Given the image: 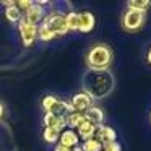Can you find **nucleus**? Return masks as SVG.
I'll list each match as a JSON object with an SVG mask.
<instances>
[{"label": "nucleus", "mask_w": 151, "mask_h": 151, "mask_svg": "<svg viewBox=\"0 0 151 151\" xmlns=\"http://www.w3.org/2000/svg\"><path fill=\"white\" fill-rule=\"evenodd\" d=\"M78 135H76L75 130H70V128H67V130H63L62 133H60V138H59V145H62V146L65 148H75L78 146Z\"/></svg>", "instance_id": "obj_12"}, {"label": "nucleus", "mask_w": 151, "mask_h": 151, "mask_svg": "<svg viewBox=\"0 0 151 151\" xmlns=\"http://www.w3.org/2000/svg\"><path fill=\"white\" fill-rule=\"evenodd\" d=\"M54 151H72V148H65V146H62V145H57Z\"/></svg>", "instance_id": "obj_24"}, {"label": "nucleus", "mask_w": 151, "mask_h": 151, "mask_svg": "<svg viewBox=\"0 0 151 151\" xmlns=\"http://www.w3.org/2000/svg\"><path fill=\"white\" fill-rule=\"evenodd\" d=\"M4 117V104H2V102H0V119Z\"/></svg>", "instance_id": "obj_25"}, {"label": "nucleus", "mask_w": 151, "mask_h": 151, "mask_svg": "<svg viewBox=\"0 0 151 151\" xmlns=\"http://www.w3.org/2000/svg\"><path fill=\"white\" fill-rule=\"evenodd\" d=\"M104 150H107V151H122V146L115 141V143H112V145H109V146H106Z\"/></svg>", "instance_id": "obj_23"}, {"label": "nucleus", "mask_w": 151, "mask_h": 151, "mask_svg": "<svg viewBox=\"0 0 151 151\" xmlns=\"http://www.w3.org/2000/svg\"><path fill=\"white\" fill-rule=\"evenodd\" d=\"M146 60H148V63H151V49L148 50V55H146Z\"/></svg>", "instance_id": "obj_26"}, {"label": "nucleus", "mask_w": 151, "mask_h": 151, "mask_svg": "<svg viewBox=\"0 0 151 151\" xmlns=\"http://www.w3.org/2000/svg\"><path fill=\"white\" fill-rule=\"evenodd\" d=\"M85 93L93 99H102L114 89V76L109 70H89L83 76Z\"/></svg>", "instance_id": "obj_1"}, {"label": "nucleus", "mask_w": 151, "mask_h": 151, "mask_svg": "<svg viewBox=\"0 0 151 151\" xmlns=\"http://www.w3.org/2000/svg\"><path fill=\"white\" fill-rule=\"evenodd\" d=\"M150 7H151L150 0H130V2H128V8H130V10L143 12V13H146V10Z\"/></svg>", "instance_id": "obj_18"}, {"label": "nucleus", "mask_w": 151, "mask_h": 151, "mask_svg": "<svg viewBox=\"0 0 151 151\" xmlns=\"http://www.w3.org/2000/svg\"><path fill=\"white\" fill-rule=\"evenodd\" d=\"M93 101H94V99L83 91V93H76V94L73 96L72 101H70V106H72V109L75 112H85L93 106Z\"/></svg>", "instance_id": "obj_9"}, {"label": "nucleus", "mask_w": 151, "mask_h": 151, "mask_svg": "<svg viewBox=\"0 0 151 151\" xmlns=\"http://www.w3.org/2000/svg\"><path fill=\"white\" fill-rule=\"evenodd\" d=\"M65 21H67V28L68 31H78V23H80V15L76 12H68L65 15Z\"/></svg>", "instance_id": "obj_17"}, {"label": "nucleus", "mask_w": 151, "mask_h": 151, "mask_svg": "<svg viewBox=\"0 0 151 151\" xmlns=\"http://www.w3.org/2000/svg\"><path fill=\"white\" fill-rule=\"evenodd\" d=\"M65 122H67V127H68L70 130H75V128H78L80 125L85 122V115H83V112H75L73 111L65 117Z\"/></svg>", "instance_id": "obj_15"}, {"label": "nucleus", "mask_w": 151, "mask_h": 151, "mask_svg": "<svg viewBox=\"0 0 151 151\" xmlns=\"http://www.w3.org/2000/svg\"><path fill=\"white\" fill-rule=\"evenodd\" d=\"M15 5H17V8L21 13H24V12L33 5V2H31V0H18V2H15Z\"/></svg>", "instance_id": "obj_22"}, {"label": "nucleus", "mask_w": 151, "mask_h": 151, "mask_svg": "<svg viewBox=\"0 0 151 151\" xmlns=\"http://www.w3.org/2000/svg\"><path fill=\"white\" fill-rule=\"evenodd\" d=\"M102 151H107V150H104V148H102Z\"/></svg>", "instance_id": "obj_28"}, {"label": "nucleus", "mask_w": 151, "mask_h": 151, "mask_svg": "<svg viewBox=\"0 0 151 151\" xmlns=\"http://www.w3.org/2000/svg\"><path fill=\"white\" fill-rule=\"evenodd\" d=\"M112 62V50L106 44H96L89 49L86 55V63L89 70H109Z\"/></svg>", "instance_id": "obj_2"}, {"label": "nucleus", "mask_w": 151, "mask_h": 151, "mask_svg": "<svg viewBox=\"0 0 151 151\" xmlns=\"http://www.w3.org/2000/svg\"><path fill=\"white\" fill-rule=\"evenodd\" d=\"M83 151H102V145L99 143L96 138H89V140H85L81 145Z\"/></svg>", "instance_id": "obj_19"}, {"label": "nucleus", "mask_w": 151, "mask_h": 151, "mask_svg": "<svg viewBox=\"0 0 151 151\" xmlns=\"http://www.w3.org/2000/svg\"><path fill=\"white\" fill-rule=\"evenodd\" d=\"M37 37H39L41 41H44V42H47V41H52L55 36H54L44 24H39V26H37Z\"/></svg>", "instance_id": "obj_21"}, {"label": "nucleus", "mask_w": 151, "mask_h": 151, "mask_svg": "<svg viewBox=\"0 0 151 151\" xmlns=\"http://www.w3.org/2000/svg\"><path fill=\"white\" fill-rule=\"evenodd\" d=\"M145 18H146V15L143 12H137V10H130L128 8L125 12L124 18H122V26L128 33H135V31H138L145 24Z\"/></svg>", "instance_id": "obj_5"}, {"label": "nucleus", "mask_w": 151, "mask_h": 151, "mask_svg": "<svg viewBox=\"0 0 151 151\" xmlns=\"http://www.w3.org/2000/svg\"><path fill=\"white\" fill-rule=\"evenodd\" d=\"M5 18H7L10 23H20L21 18H23V13L17 8V5H10V7L5 8Z\"/></svg>", "instance_id": "obj_16"}, {"label": "nucleus", "mask_w": 151, "mask_h": 151, "mask_svg": "<svg viewBox=\"0 0 151 151\" xmlns=\"http://www.w3.org/2000/svg\"><path fill=\"white\" fill-rule=\"evenodd\" d=\"M83 115H85V120H88L94 127H99L104 122V112H102V109L96 107V106H91L88 111L83 112Z\"/></svg>", "instance_id": "obj_11"}, {"label": "nucleus", "mask_w": 151, "mask_h": 151, "mask_svg": "<svg viewBox=\"0 0 151 151\" xmlns=\"http://www.w3.org/2000/svg\"><path fill=\"white\" fill-rule=\"evenodd\" d=\"M42 109L46 111V114H52L57 117H63L65 119L70 112H73L70 102H65L62 99L55 98V96H46L42 99Z\"/></svg>", "instance_id": "obj_3"}, {"label": "nucleus", "mask_w": 151, "mask_h": 151, "mask_svg": "<svg viewBox=\"0 0 151 151\" xmlns=\"http://www.w3.org/2000/svg\"><path fill=\"white\" fill-rule=\"evenodd\" d=\"M18 29H20V36L21 41L26 47L33 46L34 41L37 39V26H33V24L26 23V21L21 18V21L18 23Z\"/></svg>", "instance_id": "obj_7"}, {"label": "nucleus", "mask_w": 151, "mask_h": 151, "mask_svg": "<svg viewBox=\"0 0 151 151\" xmlns=\"http://www.w3.org/2000/svg\"><path fill=\"white\" fill-rule=\"evenodd\" d=\"M72 151H83V150H81V146H75V148H72Z\"/></svg>", "instance_id": "obj_27"}, {"label": "nucleus", "mask_w": 151, "mask_h": 151, "mask_svg": "<svg viewBox=\"0 0 151 151\" xmlns=\"http://www.w3.org/2000/svg\"><path fill=\"white\" fill-rule=\"evenodd\" d=\"M44 125L47 128H54V130L60 132L62 133L67 127V122L63 117H57V115H52V114H46L44 115Z\"/></svg>", "instance_id": "obj_13"}, {"label": "nucleus", "mask_w": 151, "mask_h": 151, "mask_svg": "<svg viewBox=\"0 0 151 151\" xmlns=\"http://www.w3.org/2000/svg\"><path fill=\"white\" fill-rule=\"evenodd\" d=\"M94 133H96V127L93 124H89L88 120H85L76 128V135H78V138H83V141L89 140V138H94Z\"/></svg>", "instance_id": "obj_14"}, {"label": "nucleus", "mask_w": 151, "mask_h": 151, "mask_svg": "<svg viewBox=\"0 0 151 151\" xmlns=\"http://www.w3.org/2000/svg\"><path fill=\"white\" fill-rule=\"evenodd\" d=\"M44 18H46V10H44V7L39 5L37 2H33V5H31L23 15V20L26 21V23L33 24V26H39Z\"/></svg>", "instance_id": "obj_6"}, {"label": "nucleus", "mask_w": 151, "mask_h": 151, "mask_svg": "<svg viewBox=\"0 0 151 151\" xmlns=\"http://www.w3.org/2000/svg\"><path fill=\"white\" fill-rule=\"evenodd\" d=\"M42 138L47 141V143H57V141H59V138H60V132L54 130V128H47V127H44Z\"/></svg>", "instance_id": "obj_20"}, {"label": "nucleus", "mask_w": 151, "mask_h": 151, "mask_svg": "<svg viewBox=\"0 0 151 151\" xmlns=\"http://www.w3.org/2000/svg\"><path fill=\"white\" fill-rule=\"evenodd\" d=\"M44 26L54 34V36H65L68 33V28H67V21H65V15L60 13V12H54V13L47 15L46 18L42 20Z\"/></svg>", "instance_id": "obj_4"}, {"label": "nucleus", "mask_w": 151, "mask_h": 151, "mask_svg": "<svg viewBox=\"0 0 151 151\" xmlns=\"http://www.w3.org/2000/svg\"><path fill=\"white\" fill-rule=\"evenodd\" d=\"M80 15V23H78V31L83 34L89 33V31H93V28H94L96 24V18L94 15L91 13V12H81Z\"/></svg>", "instance_id": "obj_10"}, {"label": "nucleus", "mask_w": 151, "mask_h": 151, "mask_svg": "<svg viewBox=\"0 0 151 151\" xmlns=\"http://www.w3.org/2000/svg\"><path fill=\"white\" fill-rule=\"evenodd\" d=\"M94 138L102 145V148H106V146H109V145H112V143L117 141L115 130L112 127H107V125H99V127H96Z\"/></svg>", "instance_id": "obj_8"}]
</instances>
